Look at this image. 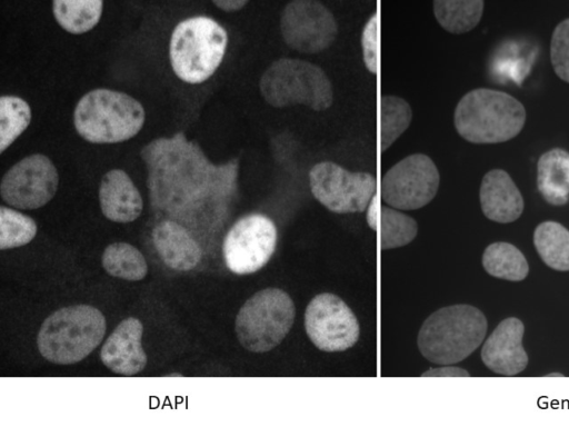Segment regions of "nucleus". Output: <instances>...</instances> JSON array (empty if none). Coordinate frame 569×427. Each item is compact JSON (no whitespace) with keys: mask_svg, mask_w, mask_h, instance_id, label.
<instances>
[{"mask_svg":"<svg viewBox=\"0 0 569 427\" xmlns=\"http://www.w3.org/2000/svg\"><path fill=\"white\" fill-rule=\"evenodd\" d=\"M140 155L156 217L182 225L200 245L212 240L224 226L237 192L238 160L212 163L182 131L150 141Z\"/></svg>","mask_w":569,"mask_h":427,"instance_id":"obj_1","label":"nucleus"},{"mask_svg":"<svg viewBox=\"0 0 569 427\" xmlns=\"http://www.w3.org/2000/svg\"><path fill=\"white\" fill-rule=\"evenodd\" d=\"M453 122L459 136L469 142L499 143L522 130L526 109L507 92L478 88L459 100Z\"/></svg>","mask_w":569,"mask_h":427,"instance_id":"obj_2","label":"nucleus"},{"mask_svg":"<svg viewBox=\"0 0 569 427\" xmlns=\"http://www.w3.org/2000/svg\"><path fill=\"white\" fill-rule=\"evenodd\" d=\"M487 326L482 311L471 305L443 307L422 324L418 334V348L433 364H457L480 346Z\"/></svg>","mask_w":569,"mask_h":427,"instance_id":"obj_3","label":"nucleus"},{"mask_svg":"<svg viewBox=\"0 0 569 427\" xmlns=\"http://www.w3.org/2000/svg\"><path fill=\"white\" fill-rule=\"evenodd\" d=\"M106 328L104 316L99 309L83 304L63 307L42 322L37 346L50 363L76 364L98 347Z\"/></svg>","mask_w":569,"mask_h":427,"instance_id":"obj_4","label":"nucleus"},{"mask_svg":"<svg viewBox=\"0 0 569 427\" xmlns=\"http://www.w3.org/2000/svg\"><path fill=\"white\" fill-rule=\"evenodd\" d=\"M142 105L131 96L99 88L77 103L73 122L77 132L92 143H114L134 137L144 122Z\"/></svg>","mask_w":569,"mask_h":427,"instance_id":"obj_5","label":"nucleus"},{"mask_svg":"<svg viewBox=\"0 0 569 427\" xmlns=\"http://www.w3.org/2000/svg\"><path fill=\"white\" fill-rule=\"evenodd\" d=\"M227 43L226 29L210 17L181 21L171 34L169 48L176 76L193 85L206 81L220 66Z\"/></svg>","mask_w":569,"mask_h":427,"instance_id":"obj_6","label":"nucleus"},{"mask_svg":"<svg viewBox=\"0 0 569 427\" xmlns=\"http://www.w3.org/2000/svg\"><path fill=\"white\" fill-rule=\"evenodd\" d=\"M263 99L274 108L303 105L312 110L328 109L332 86L325 71L308 61L282 58L272 62L259 82Z\"/></svg>","mask_w":569,"mask_h":427,"instance_id":"obj_7","label":"nucleus"},{"mask_svg":"<svg viewBox=\"0 0 569 427\" xmlns=\"http://www.w3.org/2000/svg\"><path fill=\"white\" fill-rule=\"evenodd\" d=\"M295 304L279 288H266L252 295L236 318L239 342L249 351L264 352L279 345L295 320Z\"/></svg>","mask_w":569,"mask_h":427,"instance_id":"obj_8","label":"nucleus"},{"mask_svg":"<svg viewBox=\"0 0 569 427\" xmlns=\"http://www.w3.org/2000/svg\"><path fill=\"white\" fill-rule=\"evenodd\" d=\"M278 232L274 222L263 214H248L228 230L222 242L227 268L237 275L261 269L273 255Z\"/></svg>","mask_w":569,"mask_h":427,"instance_id":"obj_9","label":"nucleus"},{"mask_svg":"<svg viewBox=\"0 0 569 427\" xmlns=\"http://www.w3.org/2000/svg\"><path fill=\"white\" fill-rule=\"evenodd\" d=\"M312 196L327 209L337 214L362 212L376 192V179L368 172H352L343 167L322 161L309 171Z\"/></svg>","mask_w":569,"mask_h":427,"instance_id":"obj_10","label":"nucleus"},{"mask_svg":"<svg viewBox=\"0 0 569 427\" xmlns=\"http://www.w3.org/2000/svg\"><path fill=\"white\" fill-rule=\"evenodd\" d=\"M439 181V172L431 158L422 153L410 155L382 176L381 199L397 209H418L433 199Z\"/></svg>","mask_w":569,"mask_h":427,"instance_id":"obj_11","label":"nucleus"},{"mask_svg":"<svg viewBox=\"0 0 569 427\" xmlns=\"http://www.w3.org/2000/svg\"><path fill=\"white\" fill-rule=\"evenodd\" d=\"M305 329L312 344L322 351H343L352 347L360 332L353 311L337 295L315 296L305 311Z\"/></svg>","mask_w":569,"mask_h":427,"instance_id":"obj_12","label":"nucleus"},{"mask_svg":"<svg viewBox=\"0 0 569 427\" xmlns=\"http://www.w3.org/2000/svg\"><path fill=\"white\" fill-rule=\"evenodd\" d=\"M59 176L51 160L41 153L28 156L13 165L3 176L2 200L18 209H37L54 196Z\"/></svg>","mask_w":569,"mask_h":427,"instance_id":"obj_13","label":"nucleus"},{"mask_svg":"<svg viewBox=\"0 0 569 427\" xmlns=\"http://www.w3.org/2000/svg\"><path fill=\"white\" fill-rule=\"evenodd\" d=\"M280 31L293 50L318 53L335 41L338 24L333 14L319 1L297 0L284 7Z\"/></svg>","mask_w":569,"mask_h":427,"instance_id":"obj_14","label":"nucleus"},{"mask_svg":"<svg viewBox=\"0 0 569 427\" xmlns=\"http://www.w3.org/2000/svg\"><path fill=\"white\" fill-rule=\"evenodd\" d=\"M525 326L515 317L503 319L486 339L481 349L483 364L503 376H515L528 365V355L522 347Z\"/></svg>","mask_w":569,"mask_h":427,"instance_id":"obj_15","label":"nucleus"},{"mask_svg":"<svg viewBox=\"0 0 569 427\" xmlns=\"http://www.w3.org/2000/svg\"><path fill=\"white\" fill-rule=\"evenodd\" d=\"M143 326L138 318L121 320L104 341L100 358L111 371L132 376L147 365V355L142 348Z\"/></svg>","mask_w":569,"mask_h":427,"instance_id":"obj_16","label":"nucleus"},{"mask_svg":"<svg viewBox=\"0 0 569 427\" xmlns=\"http://www.w3.org/2000/svg\"><path fill=\"white\" fill-rule=\"evenodd\" d=\"M151 239L160 259L171 269L191 270L202 258V247L198 240L173 220H159L152 229Z\"/></svg>","mask_w":569,"mask_h":427,"instance_id":"obj_17","label":"nucleus"},{"mask_svg":"<svg viewBox=\"0 0 569 427\" xmlns=\"http://www.w3.org/2000/svg\"><path fill=\"white\" fill-rule=\"evenodd\" d=\"M479 200L483 215L499 224L517 220L525 207L520 190L502 169H492L483 176Z\"/></svg>","mask_w":569,"mask_h":427,"instance_id":"obj_18","label":"nucleus"},{"mask_svg":"<svg viewBox=\"0 0 569 427\" xmlns=\"http://www.w3.org/2000/svg\"><path fill=\"white\" fill-rule=\"evenodd\" d=\"M99 202L106 218L122 224L136 220L143 208L139 190L121 169H112L103 175L99 187Z\"/></svg>","mask_w":569,"mask_h":427,"instance_id":"obj_19","label":"nucleus"},{"mask_svg":"<svg viewBox=\"0 0 569 427\" xmlns=\"http://www.w3.org/2000/svg\"><path fill=\"white\" fill-rule=\"evenodd\" d=\"M537 188L552 206H563L569 200V152L552 148L537 162Z\"/></svg>","mask_w":569,"mask_h":427,"instance_id":"obj_20","label":"nucleus"},{"mask_svg":"<svg viewBox=\"0 0 569 427\" xmlns=\"http://www.w3.org/2000/svg\"><path fill=\"white\" fill-rule=\"evenodd\" d=\"M368 225L380 230V245L383 250L405 246L417 235L418 226L415 219L391 208L376 203L373 197L369 203Z\"/></svg>","mask_w":569,"mask_h":427,"instance_id":"obj_21","label":"nucleus"},{"mask_svg":"<svg viewBox=\"0 0 569 427\" xmlns=\"http://www.w3.org/2000/svg\"><path fill=\"white\" fill-rule=\"evenodd\" d=\"M533 245L541 260L558 271L569 270V230L557 221H542L533 231Z\"/></svg>","mask_w":569,"mask_h":427,"instance_id":"obj_22","label":"nucleus"},{"mask_svg":"<svg viewBox=\"0 0 569 427\" xmlns=\"http://www.w3.org/2000/svg\"><path fill=\"white\" fill-rule=\"evenodd\" d=\"M482 266L492 277L520 281L529 272L523 254L513 245L505 241L490 244L482 254Z\"/></svg>","mask_w":569,"mask_h":427,"instance_id":"obj_23","label":"nucleus"},{"mask_svg":"<svg viewBox=\"0 0 569 427\" xmlns=\"http://www.w3.org/2000/svg\"><path fill=\"white\" fill-rule=\"evenodd\" d=\"M483 1L481 0H436L433 13L438 23L455 34L472 30L481 20Z\"/></svg>","mask_w":569,"mask_h":427,"instance_id":"obj_24","label":"nucleus"},{"mask_svg":"<svg viewBox=\"0 0 569 427\" xmlns=\"http://www.w3.org/2000/svg\"><path fill=\"white\" fill-rule=\"evenodd\" d=\"M103 2L101 0H57L52 2V12L58 23L73 34L91 30L100 20Z\"/></svg>","mask_w":569,"mask_h":427,"instance_id":"obj_25","label":"nucleus"},{"mask_svg":"<svg viewBox=\"0 0 569 427\" xmlns=\"http://www.w3.org/2000/svg\"><path fill=\"white\" fill-rule=\"evenodd\" d=\"M102 267L111 276L126 280H141L148 272L143 255L132 245L113 242L102 254Z\"/></svg>","mask_w":569,"mask_h":427,"instance_id":"obj_26","label":"nucleus"},{"mask_svg":"<svg viewBox=\"0 0 569 427\" xmlns=\"http://www.w3.org/2000/svg\"><path fill=\"white\" fill-rule=\"evenodd\" d=\"M412 111L400 97L382 96L380 100L381 150L386 151L409 127Z\"/></svg>","mask_w":569,"mask_h":427,"instance_id":"obj_27","label":"nucleus"},{"mask_svg":"<svg viewBox=\"0 0 569 427\" xmlns=\"http://www.w3.org/2000/svg\"><path fill=\"white\" fill-rule=\"evenodd\" d=\"M31 109L27 101L17 96L0 98V152L4 150L28 128Z\"/></svg>","mask_w":569,"mask_h":427,"instance_id":"obj_28","label":"nucleus"},{"mask_svg":"<svg viewBox=\"0 0 569 427\" xmlns=\"http://www.w3.org/2000/svg\"><path fill=\"white\" fill-rule=\"evenodd\" d=\"M36 221L14 209L0 207V249H11L29 244L37 235Z\"/></svg>","mask_w":569,"mask_h":427,"instance_id":"obj_29","label":"nucleus"},{"mask_svg":"<svg viewBox=\"0 0 569 427\" xmlns=\"http://www.w3.org/2000/svg\"><path fill=\"white\" fill-rule=\"evenodd\" d=\"M550 60L555 73L569 83V18L558 23L552 32Z\"/></svg>","mask_w":569,"mask_h":427,"instance_id":"obj_30","label":"nucleus"},{"mask_svg":"<svg viewBox=\"0 0 569 427\" xmlns=\"http://www.w3.org/2000/svg\"><path fill=\"white\" fill-rule=\"evenodd\" d=\"M378 13L375 12L363 27L361 34L362 56L366 68L376 73L379 61Z\"/></svg>","mask_w":569,"mask_h":427,"instance_id":"obj_31","label":"nucleus"},{"mask_svg":"<svg viewBox=\"0 0 569 427\" xmlns=\"http://www.w3.org/2000/svg\"><path fill=\"white\" fill-rule=\"evenodd\" d=\"M427 376H469L468 371L458 367H442L427 371Z\"/></svg>","mask_w":569,"mask_h":427,"instance_id":"obj_32","label":"nucleus"},{"mask_svg":"<svg viewBox=\"0 0 569 427\" xmlns=\"http://www.w3.org/2000/svg\"><path fill=\"white\" fill-rule=\"evenodd\" d=\"M212 3L223 11L231 12V11L240 10L242 7H244L248 3V1H244V0H227V1L220 0V1H213Z\"/></svg>","mask_w":569,"mask_h":427,"instance_id":"obj_33","label":"nucleus"}]
</instances>
